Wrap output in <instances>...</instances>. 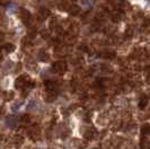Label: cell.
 I'll use <instances>...</instances> for the list:
<instances>
[{
    "mask_svg": "<svg viewBox=\"0 0 150 149\" xmlns=\"http://www.w3.org/2000/svg\"><path fill=\"white\" fill-rule=\"evenodd\" d=\"M1 139H2V134L0 133V140H1Z\"/></svg>",
    "mask_w": 150,
    "mask_h": 149,
    "instance_id": "obj_24",
    "label": "cell"
},
{
    "mask_svg": "<svg viewBox=\"0 0 150 149\" xmlns=\"http://www.w3.org/2000/svg\"><path fill=\"white\" fill-rule=\"evenodd\" d=\"M4 113H5V111H4V110H2V109H1V107H0V116H1V115H2V114H4Z\"/></svg>",
    "mask_w": 150,
    "mask_h": 149,
    "instance_id": "obj_22",
    "label": "cell"
},
{
    "mask_svg": "<svg viewBox=\"0 0 150 149\" xmlns=\"http://www.w3.org/2000/svg\"><path fill=\"white\" fill-rule=\"evenodd\" d=\"M21 121H22V122H24V123H28V122L30 121V115H28V114L23 115L22 118H21Z\"/></svg>",
    "mask_w": 150,
    "mask_h": 149,
    "instance_id": "obj_18",
    "label": "cell"
},
{
    "mask_svg": "<svg viewBox=\"0 0 150 149\" xmlns=\"http://www.w3.org/2000/svg\"><path fill=\"white\" fill-rule=\"evenodd\" d=\"M52 71L58 74H63L67 71V63L64 61H57L52 65Z\"/></svg>",
    "mask_w": 150,
    "mask_h": 149,
    "instance_id": "obj_2",
    "label": "cell"
},
{
    "mask_svg": "<svg viewBox=\"0 0 150 149\" xmlns=\"http://www.w3.org/2000/svg\"><path fill=\"white\" fill-rule=\"evenodd\" d=\"M149 105V97L148 96H142L140 99H139V103H138V106L140 110H146Z\"/></svg>",
    "mask_w": 150,
    "mask_h": 149,
    "instance_id": "obj_8",
    "label": "cell"
},
{
    "mask_svg": "<svg viewBox=\"0 0 150 149\" xmlns=\"http://www.w3.org/2000/svg\"><path fill=\"white\" fill-rule=\"evenodd\" d=\"M50 59V57H49V54L44 51H41L40 54H38V60H41L42 62H46L47 60Z\"/></svg>",
    "mask_w": 150,
    "mask_h": 149,
    "instance_id": "obj_15",
    "label": "cell"
},
{
    "mask_svg": "<svg viewBox=\"0 0 150 149\" xmlns=\"http://www.w3.org/2000/svg\"><path fill=\"white\" fill-rule=\"evenodd\" d=\"M141 134H142L143 137H147V136H149L150 134V124L149 123H146V124H143L142 127H141Z\"/></svg>",
    "mask_w": 150,
    "mask_h": 149,
    "instance_id": "obj_14",
    "label": "cell"
},
{
    "mask_svg": "<svg viewBox=\"0 0 150 149\" xmlns=\"http://www.w3.org/2000/svg\"><path fill=\"white\" fill-rule=\"evenodd\" d=\"M10 142H11V145L14 147L18 148V147H21L23 143H24V137H23L22 134H15V136L11 137Z\"/></svg>",
    "mask_w": 150,
    "mask_h": 149,
    "instance_id": "obj_6",
    "label": "cell"
},
{
    "mask_svg": "<svg viewBox=\"0 0 150 149\" xmlns=\"http://www.w3.org/2000/svg\"><path fill=\"white\" fill-rule=\"evenodd\" d=\"M149 97H150V94H149Z\"/></svg>",
    "mask_w": 150,
    "mask_h": 149,
    "instance_id": "obj_25",
    "label": "cell"
},
{
    "mask_svg": "<svg viewBox=\"0 0 150 149\" xmlns=\"http://www.w3.org/2000/svg\"><path fill=\"white\" fill-rule=\"evenodd\" d=\"M4 96H5V99H6V101H10V99H13V97H14V93H13V92H6V93H4Z\"/></svg>",
    "mask_w": 150,
    "mask_h": 149,
    "instance_id": "obj_16",
    "label": "cell"
},
{
    "mask_svg": "<svg viewBox=\"0 0 150 149\" xmlns=\"http://www.w3.org/2000/svg\"><path fill=\"white\" fill-rule=\"evenodd\" d=\"M115 55H116L115 51H114V50H108V49L103 50L102 52L99 53V57H100V58L107 59V60H111V59H113V58H115Z\"/></svg>",
    "mask_w": 150,
    "mask_h": 149,
    "instance_id": "obj_7",
    "label": "cell"
},
{
    "mask_svg": "<svg viewBox=\"0 0 150 149\" xmlns=\"http://www.w3.org/2000/svg\"><path fill=\"white\" fill-rule=\"evenodd\" d=\"M149 139H147V137H141V139H140V148L142 149H148L149 148Z\"/></svg>",
    "mask_w": 150,
    "mask_h": 149,
    "instance_id": "obj_13",
    "label": "cell"
},
{
    "mask_svg": "<svg viewBox=\"0 0 150 149\" xmlns=\"http://www.w3.org/2000/svg\"><path fill=\"white\" fill-rule=\"evenodd\" d=\"M68 13L70 14L71 16H77L79 13H80V7L78 6V5H76V4H74L71 7H70V9L68 10Z\"/></svg>",
    "mask_w": 150,
    "mask_h": 149,
    "instance_id": "obj_11",
    "label": "cell"
},
{
    "mask_svg": "<svg viewBox=\"0 0 150 149\" xmlns=\"http://www.w3.org/2000/svg\"><path fill=\"white\" fill-rule=\"evenodd\" d=\"M124 35H125V37H127V38L132 37V35H133V31L131 30V27H129L128 30H127V32L124 33Z\"/></svg>",
    "mask_w": 150,
    "mask_h": 149,
    "instance_id": "obj_19",
    "label": "cell"
},
{
    "mask_svg": "<svg viewBox=\"0 0 150 149\" xmlns=\"http://www.w3.org/2000/svg\"><path fill=\"white\" fill-rule=\"evenodd\" d=\"M125 17V13L121 9H114L111 13V19L113 23H120L121 21H123Z\"/></svg>",
    "mask_w": 150,
    "mask_h": 149,
    "instance_id": "obj_3",
    "label": "cell"
},
{
    "mask_svg": "<svg viewBox=\"0 0 150 149\" xmlns=\"http://www.w3.org/2000/svg\"><path fill=\"white\" fill-rule=\"evenodd\" d=\"M41 36L43 37V38H49L50 37V31L47 30L41 31Z\"/></svg>",
    "mask_w": 150,
    "mask_h": 149,
    "instance_id": "obj_17",
    "label": "cell"
},
{
    "mask_svg": "<svg viewBox=\"0 0 150 149\" xmlns=\"http://www.w3.org/2000/svg\"><path fill=\"white\" fill-rule=\"evenodd\" d=\"M144 55H146V51L143 49H137L132 54V57L135 59H142Z\"/></svg>",
    "mask_w": 150,
    "mask_h": 149,
    "instance_id": "obj_12",
    "label": "cell"
},
{
    "mask_svg": "<svg viewBox=\"0 0 150 149\" xmlns=\"http://www.w3.org/2000/svg\"><path fill=\"white\" fill-rule=\"evenodd\" d=\"M30 82V77H28L27 74H22V76H19L15 80V88H17V89H23V88H25Z\"/></svg>",
    "mask_w": 150,
    "mask_h": 149,
    "instance_id": "obj_1",
    "label": "cell"
},
{
    "mask_svg": "<svg viewBox=\"0 0 150 149\" xmlns=\"http://www.w3.org/2000/svg\"><path fill=\"white\" fill-rule=\"evenodd\" d=\"M5 40V34L2 33V32H0V44L2 43V41Z\"/></svg>",
    "mask_w": 150,
    "mask_h": 149,
    "instance_id": "obj_21",
    "label": "cell"
},
{
    "mask_svg": "<svg viewBox=\"0 0 150 149\" xmlns=\"http://www.w3.org/2000/svg\"><path fill=\"white\" fill-rule=\"evenodd\" d=\"M50 15H51V11H50V9H47V8H41L40 11L38 13V16H40V19H41V21L46 19Z\"/></svg>",
    "mask_w": 150,
    "mask_h": 149,
    "instance_id": "obj_9",
    "label": "cell"
},
{
    "mask_svg": "<svg viewBox=\"0 0 150 149\" xmlns=\"http://www.w3.org/2000/svg\"><path fill=\"white\" fill-rule=\"evenodd\" d=\"M0 52H1V51H0ZM2 59V53H0V60Z\"/></svg>",
    "mask_w": 150,
    "mask_h": 149,
    "instance_id": "obj_23",
    "label": "cell"
},
{
    "mask_svg": "<svg viewBox=\"0 0 150 149\" xmlns=\"http://www.w3.org/2000/svg\"><path fill=\"white\" fill-rule=\"evenodd\" d=\"M18 16H19L21 21H22L24 24H30V23L32 15H30V13L28 10H26V9H21V10L18 11Z\"/></svg>",
    "mask_w": 150,
    "mask_h": 149,
    "instance_id": "obj_4",
    "label": "cell"
},
{
    "mask_svg": "<svg viewBox=\"0 0 150 149\" xmlns=\"http://www.w3.org/2000/svg\"><path fill=\"white\" fill-rule=\"evenodd\" d=\"M146 82H148V84H150V69L146 71Z\"/></svg>",
    "mask_w": 150,
    "mask_h": 149,
    "instance_id": "obj_20",
    "label": "cell"
},
{
    "mask_svg": "<svg viewBox=\"0 0 150 149\" xmlns=\"http://www.w3.org/2000/svg\"><path fill=\"white\" fill-rule=\"evenodd\" d=\"M96 134H97L96 129L93 127H89L83 131V138H85L86 140H93V139L96 137Z\"/></svg>",
    "mask_w": 150,
    "mask_h": 149,
    "instance_id": "obj_5",
    "label": "cell"
},
{
    "mask_svg": "<svg viewBox=\"0 0 150 149\" xmlns=\"http://www.w3.org/2000/svg\"><path fill=\"white\" fill-rule=\"evenodd\" d=\"M15 50H16V46L13 43H6V44L2 45V48H1V52H5V53H11L14 52Z\"/></svg>",
    "mask_w": 150,
    "mask_h": 149,
    "instance_id": "obj_10",
    "label": "cell"
}]
</instances>
